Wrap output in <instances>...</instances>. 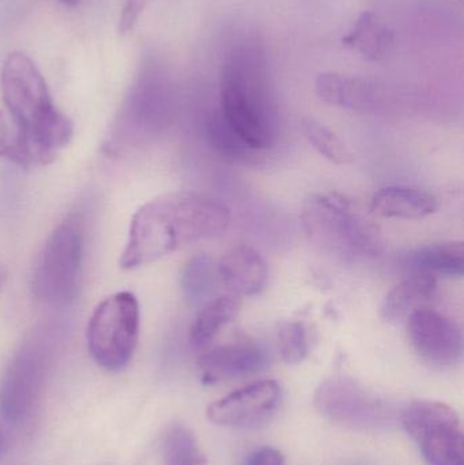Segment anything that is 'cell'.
I'll list each match as a JSON object with an SVG mask.
<instances>
[{
	"label": "cell",
	"instance_id": "cell-1",
	"mask_svg": "<svg viewBox=\"0 0 464 465\" xmlns=\"http://www.w3.org/2000/svg\"><path fill=\"white\" fill-rule=\"evenodd\" d=\"M222 202L191 191L153 199L131 221L120 265L127 270L157 262L179 249L221 234L231 223Z\"/></svg>",
	"mask_w": 464,
	"mask_h": 465
},
{
	"label": "cell",
	"instance_id": "cell-2",
	"mask_svg": "<svg viewBox=\"0 0 464 465\" xmlns=\"http://www.w3.org/2000/svg\"><path fill=\"white\" fill-rule=\"evenodd\" d=\"M221 116L252 152L271 147L277 136L275 106L263 52L242 44L226 54L220 71Z\"/></svg>",
	"mask_w": 464,
	"mask_h": 465
},
{
	"label": "cell",
	"instance_id": "cell-3",
	"mask_svg": "<svg viewBox=\"0 0 464 465\" xmlns=\"http://www.w3.org/2000/svg\"><path fill=\"white\" fill-rule=\"evenodd\" d=\"M2 93L13 124L37 165L51 163L71 141L73 125L54 105L45 79L29 56L13 52L5 57Z\"/></svg>",
	"mask_w": 464,
	"mask_h": 465
},
{
	"label": "cell",
	"instance_id": "cell-4",
	"mask_svg": "<svg viewBox=\"0 0 464 465\" xmlns=\"http://www.w3.org/2000/svg\"><path fill=\"white\" fill-rule=\"evenodd\" d=\"M301 225L308 237L327 251L378 256L383 249L378 226L353 199L342 193L311 195L302 206Z\"/></svg>",
	"mask_w": 464,
	"mask_h": 465
},
{
	"label": "cell",
	"instance_id": "cell-5",
	"mask_svg": "<svg viewBox=\"0 0 464 465\" xmlns=\"http://www.w3.org/2000/svg\"><path fill=\"white\" fill-rule=\"evenodd\" d=\"M173 112L174 90L168 71L157 60H146L106 147L120 153L144 143L168 127Z\"/></svg>",
	"mask_w": 464,
	"mask_h": 465
},
{
	"label": "cell",
	"instance_id": "cell-6",
	"mask_svg": "<svg viewBox=\"0 0 464 465\" xmlns=\"http://www.w3.org/2000/svg\"><path fill=\"white\" fill-rule=\"evenodd\" d=\"M84 231L78 218L63 221L46 240L33 272L35 297L49 306L73 302L79 289Z\"/></svg>",
	"mask_w": 464,
	"mask_h": 465
},
{
	"label": "cell",
	"instance_id": "cell-7",
	"mask_svg": "<svg viewBox=\"0 0 464 465\" xmlns=\"http://www.w3.org/2000/svg\"><path fill=\"white\" fill-rule=\"evenodd\" d=\"M139 319L133 292L109 295L95 308L87 325V347L100 368L120 371L130 363L138 344Z\"/></svg>",
	"mask_w": 464,
	"mask_h": 465
},
{
	"label": "cell",
	"instance_id": "cell-8",
	"mask_svg": "<svg viewBox=\"0 0 464 465\" xmlns=\"http://www.w3.org/2000/svg\"><path fill=\"white\" fill-rule=\"evenodd\" d=\"M54 357V341L37 332L22 344L0 384V411L8 422L26 420L40 399Z\"/></svg>",
	"mask_w": 464,
	"mask_h": 465
},
{
	"label": "cell",
	"instance_id": "cell-9",
	"mask_svg": "<svg viewBox=\"0 0 464 465\" xmlns=\"http://www.w3.org/2000/svg\"><path fill=\"white\" fill-rule=\"evenodd\" d=\"M400 423L430 465H464L462 422L451 407L411 401L400 412Z\"/></svg>",
	"mask_w": 464,
	"mask_h": 465
},
{
	"label": "cell",
	"instance_id": "cell-10",
	"mask_svg": "<svg viewBox=\"0 0 464 465\" xmlns=\"http://www.w3.org/2000/svg\"><path fill=\"white\" fill-rule=\"evenodd\" d=\"M316 410L338 425L356 430H380L391 423V407L372 391L349 377H331L319 385Z\"/></svg>",
	"mask_w": 464,
	"mask_h": 465
},
{
	"label": "cell",
	"instance_id": "cell-11",
	"mask_svg": "<svg viewBox=\"0 0 464 465\" xmlns=\"http://www.w3.org/2000/svg\"><path fill=\"white\" fill-rule=\"evenodd\" d=\"M282 399L280 384L262 380L245 385L207 407L210 422L222 428L255 429L269 422Z\"/></svg>",
	"mask_w": 464,
	"mask_h": 465
},
{
	"label": "cell",
	"instance_id": "cell-12",
	"mask_svg": "<svg viewBox=\"0 0 464 465\" xmlns=\"http://www.w3.org/2000/svg\"><path fill=\"white\" fill-rule=\"evenodd\" d=\"M408 333L417 354L436 366H452L463 354L460 328L432 309L421 308L408 317Z\"/></svg>",
	"mask_w": 464,
	"mask_h": 465
},
{
	"label": "cell",
	"instance_id": "cell-13",
	"mask_svg": "<svg viewBox=\"0 0 464 465\" xmlns=\"http://www.w3.org/2000/svg\"><path fill=\"white\" fill-rule=\"evenodd\" d=\"M269 362V352L262 344L240 341L203 352L198 369L202 382L212 385L252 376L264 371Z\"/></svg>",
	"mask_w": 464,
	"mask_h": 465
},
{
	"label": "cell",
	"instance_id": "cell-14",
	"mask_svg": "<svg viewBox=\"0 0 464 465\" xmlns=\"http://www.w3.org/2000/svg\"><path fill=\"white\" fill-rule=\"evenodd\" d=\"M217 273L222 283L237 297L261 294L269 282L266 260L247 243L232 246L221 259Z\"/></svg>",
	"mask_w": 464,
	"mask_h": 465
},
{
	"label": "cell",
	"instance_id": "cell-15",
	"mask_svg": "<svg viewBox=\"0 0 464 465\" xmlns=\"http://www.w3.org/2000/svg\"><path fill=\"white\" fill-rule=\"evenodd\" d=\"M315 90L318 97L330 105L353 111H375L386 103V90L372 82L323 73L316 78Z\"/></svg>",
	"mask_w": 464,
	"mask_h": 465
},
{
	"label": "cell",
	"instance_id": "cell-16",
	"mask_svg": "<svg viewBox=\"0 0 464 465\" xmlns=\"http://www.w3.org/2000/svg\"><path fill=\"white\" fill-rule=\"evenodd\" d=\"M439 199L428 191L408 185H389L373 193L370 210L383 218L422 220L435 214Z\"/></svg>",
	"mask_w": 464,
	"mask_h": 465
},
{
	"label": "cell",
	"instance_id": "cell-17",
	"mask_svg": "<svg viewBox=\"0 0 464 465\" xmlns=\"http://www.w3.org/2000/svg\"><path fill=\"white\" fill-rule=\"evenodd\" d=\"M438 279L427 272H416L398 283L381 303L380 314L386 322L408 320L414 312L425 308L435 298Z\"/></svg>",
	"mask_w": 464,
	"mask_h": 465
},
{
	"label": "cell",
	"instance_id": "cell-18",
	"mask_svg": "<svg viewBox=\"0 0 464 465\" xmlns=\"http://www.w3.org/2000/svg\"><path fill=\"white\" fill-rule=\"evenodd\" d=\"M342 43L370 62H380L394 48V33L376 14L365 11L346 33Z\"/></svg>",
	"mask_w": 464,
	"mask_h": 465
},
{
	"label": "cell",
	"instance_id": "cell-19",
	"mask_svg": "<svg viewBox=\"0 0 464 465\" xmlns=\"http://www.w3.org/2000/svg\"><path fill=\"white\" fill-rule=\"evenodd\" d=\"M240 309H242V300L234 294L221 295L207 301L202 306L191 328V344L198 350L209 346L217 333L236 319Z\"/></svg>",
	"mask_w": 464,
	"mask_h": 465
},
{
	"label": "cell",
	"instance_id": "cell-20",
	"mask_svg": "<svg viewBox=\"0 0 464 465\" xmlns=\"http://www.w3.org/2000/svg\"><path fill=\"white\" fill-rule=\"evenodd\" d=\"M410 262L417 272L460 278L464 272V246L462 241L430 243L410 254Z\"/></svg>",
	"mask_w": 464,
	"mask_h": 465
},
{
	"label": "cell",
	"instance_id": "cell-21",
	"mask_svg": "<svg viewBox=\"0 0 464 465\" xmlns=\"http://www.w3.org/2000/svg\"><path fill=\"white\" fill-rule=\"evenodd\" d=\"M214 283V262L209 254H195L185 262L180 275V287L188 305L199 306L206 303Z\"/></svg>",
	"mask_w": 464,
	"mask_h": 465
},
{
	"label": "cell",
	"instance_id": "cell-22",
	"mask_svg": "<svg viewBox=\"0 0 464 465\" xmlns=\"http://www.w3.org/2000/svg\"><path fill=\"white\" fill-rule=\"evenodd\" d=\"M301 130L307 141L312 144L313 149L331 163L343 165L350 163L351 153L346 144L332 133L326 125L315 119H304L301 122Z\"/></svg>",
	"mask_w": 464,
	"mask_h": 465
},
{
	"label": "cell",
	"instance_id": "cell-23",
	"mask_svg": "<svg viewBox=\"0 0 464 465\" xmlns=\"http://www.w3.org/2000/svg\"><path fill=\"white\" fill-rule=\"evenodd\" d=\"M165 465H206L198 440L187 428L177 426L165 440Z\"/></svg>",
	"mask_w": 464,
	"mask_h": 465
},
{
	"label": "cell",
	"instance_id": "cell-24",
	"mask_svg": "<svg viewBox=\"0 0 464 465\" xmlns=\"http://www.w3.org/2000/svg\"><path fill=\"white\" fill-rule=\"evenodd\" d=\"M278 350L288 365H297L308 354L307 328L301 322H285L278 331Z\"/></svg>",
	"mask_w": 464,
	"mask_h": 465
},
{
	"label": "cell",
	"instance_id": "cell-25",
	"mask_svg": "<svg viewBox=\"0 0 464 465\" xmlns=\"http://www.w3.org/2000/svg\"><path fill=\"white\" fill-rule=\"evenodd\" d=\"M0 157L21 166L37 165L32 150L29 149L13 123L8 122L0 112Z\"/></svg>",
	"mask_w": 464,
	"mask_h": 465
},
{
	"label": "cell",
	"instance_id": "cell-26",
	"mask_svg": "<svg viewBox=\"0 0 464 465\" xmlns=\"http://www.w3.org/2000/svg\"><path fill=\"white\" fill-rule=\"evenodd\" d=\"M209 138L212 141V146L221 154L231 155V157H242V155L250 154L252 152L231 130V127L226 124L221 114H215L209 122Z\"/></svg>",
	"mask_w": 464,
	"mask_h": 465
},
{
	"label": "cell",
	"instance_id": "cell-27",
	"mask_svg": "<svg viewBox=\"0 0 464 465\" xmlns=\"http://www.w3.org/2000/svg\"><path fill=\"white\" fill-rule=\"evenodd\" d=\"M146 5L147 0H125L122 14H120V35H127L131 30H133Z\"/></svg>",
	"mask_w": 464,
	"mask_h": 465
},
{
	"label": "cell",
	"instance_id": "cell-28",
	"mask_svg": "<svg viewBox=\"0 0 464 465\" xmlns=\"http://www.w3.org/2000/svg\"><path fill=\"white\" fill-rule=\"evenodd\" d=\"M244 465H285V459L280 450L263 447L250 453L245 459Z\"/></svg>",
	"mask_w": 464,
	"mask_h": 465
},
{
	"label": "cell",
	"instance_id": "cell-29",
	"mask_svg": "<svg viewBox=\"0 0 464 465\" xmlns=\"http://www.w3.org/2000/svg\"><path fill=\"white\" fill-rule=\"evenodd\" d=\"M60 2H62L63 5H71V7H73V5H75L79 0H60Z\"/></svg>",
	"mask_w": 464,
	"mask_h": 465
},
{
	"label": "cell",
	"instance_id": "cell-30",
	"mask_svg": "<svg viewBox=\"0 0 464 465\" xmlns=\"http://www.w3.org/2000/svg\"><path fill=\"white\" fill-rule=\"evenodd\" d=\"M3 279H5V271L0 268V284H2Z\"/></svg>",
	"mask_w": 464,
	"mask_h": 465
},
{
	"label": "cell",
	"instance_id": "cell-31",
	"mask_svg": "<svg viewBox=\"0 0 464 465\" xmlns=\"http://www.w3.org/2000/svg\"><path fill=\"white\" fill-rule=\"evenodd\" d=\"M3 450V434L2 431H0V453H2Z\"/></svg>",
	"mask_w": 464,
	"mask_h": 465
}]
</instances>
